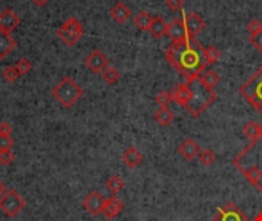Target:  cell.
<instances>
[{"mask_svg":"<svg viewBox=\"0 0 262 221\" xmlns=\"http://www.w3.org/2000/svg\"><path fill=\"white\" fill-rule=\"evenodd\" d=\"M166 59L170 66L177 69L183 79H186V82L199 79L207 66L204 48L195 40V37L190 35H187L184 40L172 42L166 49Z\"/></svg>","mask_w":262,"mask_h":221,"instance_id":"obj_1","label":"cell"},{"mask_svg":"<svg viewBox=\"0 0 262 221\" xmlns=\"http://www.w3.org/2000/svg\"><path fill=\"white\" fill-rule=\"evenodd\" d=\"M253 221H262V211H261V212L255 217V220H253Z\"/></svg>","mask_w":262,"mask_h":221,"instance_id":"obj_40","label":"cell"},{"mask_svg":"<svg viewBox=\"0 0 262 221\" xmlns=\"http://www.w3.org/2000/svg\"><path fill=\"white\" fill-rule=\"evenodd\" d=\"M14 66L17 68V71H19L20 76H26V74L32 69V63H31V60H29V59H25V57L20 59V60L17 62Z\"/></svg>","mask_w":262,"mask_h":221,"instance_id":"obj_30","label":"cell"},{"mask_svg":"<svg viewBox=\"0 0 262 221\" xmlns=\"http://www.w3.org/2000/svg\"><path fill=\"white\" fill-rule=\"evenodd\" d=\"M84 63H86L87 68H89V69H91L92 72H95V74H101L104 69L109 66L108 57H106V55H104L100 49H94V51L86 57Z\"/></svg>","mask_w":262,"mask_h":221,"instance_id":"obj_9","label":"cell"},{"mask_svg":"<svg viewBox=\"0 0 262 221\" xmlns=\"http://www.w3.org/2000/svg\"><path fill=\"white\" fill-rule=\"evenodd\" d=\"M19 25H20V18L12 9L6 8L0 12V31H5V32L11 34Z\"/></svg>","mask_w":262,"mask_h":221,"instance_id":"obj_13","label":"cell"},{"mask_svg":"<svg viewBox=\"0 0 262 221\" xmlns=\"http://www.w3.org/2000/svg\"><path fill=\"white\" fill-rule=\"evenodd\" d=\"M192 88V100L184 108L192 117H199L204 110L216 100V92L213 89L205 88L199 79L194 82H187Z\"/></svg>","mask_w":262,"mask_h":221,"instance_id":"obj_2","label":"cell"},{"mask_svg":"<svg viewBox=\"0 0 262 221\" xmlns=\"http://www.w3.org/2000/svg\"><path fill=\"white\" fill-rule=\"evenodd\" d=\"M48 2H49V0H32V3L37 5V6H45Z\"/></svg>","mask_w":262,"mask_h":221,"instance_id":"obj_38","label":"cell"},{"mask_svg":"<svg viewBox=\"0 0 262 221\" xmlns=\"http://www.w3.org/2000/svg\"><path fill=\"white\" fill-rule=\"evenodd\" d=\"M25 206H26V201L14 189H6L5 194L0 197V209H2L9 218H14L19 215L25 209Z\"/></svg>","mask_w":262,"mask_h":221,"instance_id":"obj_6","label":"cell"},{"mask_svg":"<svg viewBox=\"0 0 262 221\" xmlns=\"http://www.w3.org/2000/svg\"><path fill=\"white\" fill-rule=\"evenodd\" d=\"M167 28H169V25L164 18L156 15V17H153L149 32L152 34V37H155V39H161V37H164L167 34Z\"/></svg>","mask_w":262,"mask_h":221,"instance_id":"obj_20","label":"cell"},{"mask_svg":"<svg viewBox=\"0 0 262 221\" xmlns=\"http://www.w3.org/2000/svg\"><path fill=\"white\" fill-rule=\"evenodd\" d=\"M123 209H125V203L121 201L117 195H112V197H109V198L104 200L101 215H103L104 218H108V220H112V218L118 217Z\"/></svg>","mask_w":262,"mask_h":221,"instance_id":"obj_12","label":"cell"},{"mask_svg":"<svg viewBox=\"0 0 262 221\" xmlns=\"http://www.w3.org/2000/svg\"><path fill=\"white\" fill-rule=\"evenodd\" d=\"M14 146L12 137H5L0 135V151H11V147Z\"/></svg>","mask_w":262,"mask_h":221,"instance_id":"obj_33","label":"cell"},{"mask_svg":"<svg viewBox=\"0 0 262 221\" xmlns=\"http://www.w3.org/2000/svg\"><path fill=\"white\" fill-rule=\"evenodd\" d=\"M106 189L112 194L117 195L125 189V180L120 175H111L106 181Z\"/></svg>","mask_w":262,"mask_h":221,"instance_id":"obj_24","label":"cell"},{"mask_svg":"<svg viewBox=\"0 0 262 221\" xmlns=\"http://www.w3.org/2000/svg\"><path fill=\"white\" fill-rule=\"evenodd\" d=\"M212 221H250V218L235 203H227L225 206L218 208V212Z\"/></svg>","mask_w":262,"mask_h":221,"instance_id":"obj_7","label":"cell"},{"mask_svg":"<svg viewBox=\"0 0 262 221\" xmlns=\"http://www.w3.org/2000/svg\"><path fill=\"white\" fill-rule=\"evenodd\" d=\"M247 31L250 32V35L256 34V32H261L262 31V23L258 20V18H253V20H250L247 23Z\"/></svg>","mask_w":262,"mask_h":221,"instance_id":"obj_34","label":"cell"},{"mask_svg":"<svg viewBox=\"0 0 262 221\" xmlns=\"http://www.w3.org/2000/svg\"><path fill=\"white\" fill-rule=\"evenodd\" d=\"M131 14H132L131 8H129L126 3H123V2L115 3V5L112 6V9H111V17L114 18V20H115L118 25L126 23L129 18H131Z\"/></svg>","mask_w":262,"mask_h":221,"instance_id":"obj_18","label":"cell"},{"mask_svg":"<svg viewBox=\"0 0 262 221\" xmlns=\"http://www.w3.org/2000/svg\"><path fill=\"white\" fill-rule=\"evenodd\" d=\"M166 3L172 11H180L184 6V0H166Z\"/></svg>","mask_w":262,"mask_h":221,"instance_id":"obj_36","label":"cell"},{"mask_svg":"<svg viewBox=\"0 0 262 221\" xmlns=\"http://www.w3.org/2000/svg\"><path fill=\"white\" fill-rule=\"evenodd\" d=\"M235 168L239 169V172H242V175L247 178V181H250L253 186L258 189L262 184V169L256 164H250L249 168H244L241 164H236Z\"/></svg>","mask_w":262,"mask_h":221,"instance_id":"obj_16","label":"cell"},{"mask_svg":"<svg viewBox=\"0 0 262 221\" xmlns=\"http://www.w3.org/2000/svg\"><path fill=\"white\" fill-rule=\"evenodd\" d=\"M183 18H184V25H186V29H187V34L190 37H195L198 35L204 28H205V22L204 18L196 14V12H190V14H183Z\"/></svg>","mask_w":262,"mask_h":221,"instance_id":"obj_10","label":"cell"},{"mask_svg":"<svg viewBox=\"0 0 262 221\" xmlns=\"http://www.w3.org/2000/svg\"><path fill=\"white\" fill-rule=\"evenodd\" d=\"M152 20L153 18L150 17L149 12L146 11H141V12H138L133 18V23L138 29H141V31H149L150 29V25H152Z\"/></svg>","mask_w":262,"mask_h":221,"instance_id":"obj_25","label":"cell"},{"mask_svg":"<svg viewBox=\"0 0 262 221\" xmlns=\"http://www.w3.org/2000/svg\"><path fill=\"white\" fill-rule=\"evenodd\" d=\"M2 77H3L8 83H14V82H17V79L20 77V74H19V71H17L15 66H6V68L2 71Z\"/></svg>","mask_w":262,"mask_h":221,"instance_id":"obj_29","label":"cell"},{"mask_svg":"<svg viewBox=\"0 0 262 221\" xmlns=\"http://www.w3.org/2000/svg\"><path fill=\"white\" fill-rule=\"evenodd\" d=\"M5 191H6V186H5V183L0 180V197H2L3 194H5Z\"/></svg>","mask_w":262,"mask_h":221,"instance_id":"obj_39","label":"cell"},{"mask_svg":"<svg viewBox=\"0 0 262 221\" xmlns=\"http://www.w3.org/2000/svg\"><path fill=\"white\" fill-rule=\"evenodd\" d=\"M17 46V42L9 32L0 31V60H3L9 52H12Z\"/></svg>","mask_w":262,"mask_h":221,"instance_id":"obj_19","label":"cell"},{"mask_svg":"<svg viewBox=\"0 0 262 221\" xmlns=\"http://www.w3.org/2000/svg\"><path fill=\"white\" fill-rule=\"evenodd\" d=\"M12 134V126L8 121H2L0 123V135H5V137H11Z\"/></svg>","mask_w":262,"mask_h":221,"instance_id":"obj_37","label":"cell"},{"mask_svg":"<svg viewBox=\"0 0 262 221\" xmlns=\"http://www.w3.org/2000/svg\"><path fill=\"white\" fill-rule=\"evenodd\" d=\"M101 77H103V80L106 82L108 85H115V83L120 80L121 74H120V71H118L117 68H114V66H108L106 69H104V71L101 72Z\"/></svg>","mask_w":262,"mask_h":221,"instance_id":"obj_27","label":"cell"},{"mask_svg":"<svg viewBox=\"0 0 262 221\" xmlns=\"http://www.w3.org/2000/svg\"><path fill=\"white\" fill-rule=\"evenodd\" d=\"M239 94L262 115V66L255 71L246 83L239 86Z\"/></svg>","mask_w":262,"mask_h":221,"instance_id":"obj_4","label":"cell"},{"mask_svg":"<svg viewBox=\"0 0 262 221\" xmlns=\"http://www.w3.org/2000/svg\"><path fill=\"white\" fill-rule=\"evenodd\" d=\"M261 126V138H262V124H259Z\"/></svg>","mask_w":262,"mask_h":221,"instance_id":"obj_41","label":"cell"},{"mask_svg":"<svg viewBox=\"0 0 262 221\" xmlns=\"http://www.w3.org/2000/svg\"><path fill=\"white\" fill-rule=\"evenodd\" d=\"M198 160L201 161V164L204 166H212L215 161H216V155L213 151L210 149H202L199 154H198Z\"/></svg>","mask_w":262,"mask_h":221,"instance_id":"obj_28","label":"cell"},{"mask_svg":"<svg viewBox=\"0 0 262 221\" xmlns=\"http://www.w3.org/2000/svg\"><path fill=\"white\" fill-rule=\"evenodd\" d=\"M15 155L12 154V151H0V164L3 166H9L14 161Z\"/></svg>","mask_w":262,"mask_h":221,"instance_id":"obj_32","label":"cell"},{"mask_svg":"<svg viewBox=\"0 0 262 221\" xmlns=\"http://www.w3.org/2000/svg\"><path fill=\"white\" fill-rule=\"evenodd\" d=\"M178 152L186 161H192V160H195L198 157V154L201 152V147L194 138H186L178 146Z\"/></svg>","mask_w":262,"mask_h":221,"instance_id":"obj_14","label":"cell"},{"mask_svg":"<svg viewBox=\"0 0 262 221\" xmlns=\"http://www.w3.org/2000/svg\"><path fill=\"white\" fill-rule=\"evenodd\" d=\"M201 83L208 88V89H213L215 86H218L219 83V74L213 69H205L202 74H201V77H199Z\"/></svg>","mask_w":262,"mask_h":221,"instance_id":"obj_22","label":"cell"},{"mask_svg":"<svg viewBox=\"0 0 262 221\" xmlns=\"http://www.w3.org/2000/svg\"><path fill=\"white\" fill-rule=\"evenodd\" d=\"M121 161H123L125 166H128V168L135 169V168H138V166L143 163V154L139 152L136 147L131 146V147H128L123 154H121Z\"/></svg>","mask_w":262,"mask_h":221,"instance_id":"obj_17","label":"cell"},{"mask_svg":"<svg viewBox=\"0 0 262 221\" xmlns=\"http://www.w3.org/2000/svg\"><path fill=\"white\" fill-rule=\"evenodd\" d=\"M153 118H155V121L158 123L160 126H164V127H166V126L172 124V121H173V112H172L169 108H160V109L155 112Z\"/></svg>","mask_w":262,"mask_h":221,"instance_id":"obj_23","label":"cell"},{"mask_svg":"<svg viewBox=\"0 0 262 221\" xmlns=\"http://www.w3.org/2000/svg\"><path fill=\"white\" fill-rule=\"evenodd\" d=\"M170 97L172 102L181 105L183 108H186L189 105V102L192 100V88L189 83H178L177 86H173L170 91Z\"/></svg>","mask_w":262,"mask_h":221,"instance_id":"obj_11","label":"cell"},{"mask_svg":"<svg viewBox=\"0 0 262 221\" xmlns=\"http://www.w3.org/2000/svg\"><path fill=\"white\" fill-rule=\"evenodd\" d=\"M155 100H156V103H158L161 108H167L170 103H172V97H170V92H160L158 96L155 97Z\"/></svg>","mask_w":262,"mask_h":221,"instance_id":"obj_31","label":"cell"},{"mask_svg":"<svg viewBox=\"0 0 262 221\" xmlns=\"http://www.w3.org/2000/svg\"><path fill=\"white\" fill-rule=\"evenodd\" d=\"M204 57H205L207 66H210V65H213V63L221 60L222 54H221V51L216 46H207V48H204Z\"/></svg>","mask_w":262,"mask_h":221,"instance_id":"obj_26","label":"cell"},{"mask_svg":"<svg viewBox=\"0 0 262 221\" xmlns=\"http://www.w3.org/2000/svg\"><path fill=\"white\" fill-rule=\"evenodd\" d=\"M242 134L250 140V143H258L261 140V126L255 121H249L242 127Z\"/></svg>","mask_w":262,"mask_h":221,"instance_id":"obj_21","label":"cell"},{"mask_svg":"<svg viewBox=\"0 0 262 221\" xmlns=\"http://www.w3.org/2000/svg\"><path fill=\"white\" fill-rule=\"evenodd\" d=\"M167 37H170L172 42H180V40H184L186 37L189 35L187 34V29H186V25H184V18H173L172 23L169 25L167 28Z\"/></svg>","mask_w":262,"mask_h":221,"instance_id":"obj_15","label":"cell"},{"mask_svg":"<svg viewBox=\"0 0 262 221\" xmlns=\"http://www.w3.org/2000/svg\"><path fill=\"white\" fill-rule=\"evenodd\" d=\"M250 43L258 49V51H262V31L261 32H256L253 35H250Z\"/></svg>","mask_w":262,"mask_h":221,"instance_id":"obj_35","label":"cell"},{"mask_svg":"<svg viewBox=\"0 0 262 221\" xmlns=\"http://www.w3.org/2000/svg\"><path fill=\"white\" fill-rule=\"evenodd\" d=\"M52 97H54L63 108L69 109L75 103H78V100L83 97V89L72 77L66 76L57 83L54 89H52Z\"/></svg>","mask_w":262,"mask_h":221,"instance_id":"obj_3","label":"cell"},{"mask_svg":"<svg viewBox=\"0 0 262 221\" xmlns=\"http://www.w3.org/2000/svg\"><path fill=\"white\" fill-rule=\"evenodd\" d=\"M83 34H84L83 25L75 17H69L67 20L57 29V35L60 37V40L67 46H75L80 42Z\"/></svg>","mask_w":262,"mask_h":221,"instance_id":"obj_5","label":"cell"},{"mask_svg":"<svg viewBox=\"0 0 262 221\" xmlns=\"http://www.w3.org/2000/svg\"><path fill=\"white\" fill-rule=\"evenodd\" d=\"M104 198L98 191H92V192H89L86 197H84V200H83V203H81V206L89 212L91 215H94V217H97V215H101V212H103V205H104Z\"/></svg>","mask_w":262,"mask_h":221,"instance_id":"obj_8","label":"cell"}]
</instances>
